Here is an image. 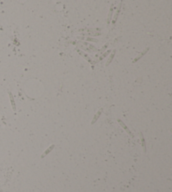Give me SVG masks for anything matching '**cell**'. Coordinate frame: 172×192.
Listing matches in <instances>:
<instances>
[{
    "instance_id": "3",
    "label": "cell",
    "mask_w": 172,
    "mask_h": 192,
    "mask_svg": "<svg viewBox=\"0 0 172 192\" xmlns=\"http://www.w3.org/2000/svg\"><path fill=\"white\" fill-rule=\"evenodd\" d=\"M9 100H10V103H11V105H12L13 110L15 112V111H16V104H15V98H14L13 94H12L10 91H9Z\"/></svg>"
},
{
    "instance_id": "5",
    "label": "cell",
    "mask_w": 172,
    "mask_h": 192,
    "mask_svg": "<svg viewBox=\"0 0 172 192\" xmlns=\"http://www.w3.org/2000/svg\"><path fill=\"white\" fill-rule=\"evenodd\" d=\"M102 109H100V110L96 113V115L94 116V117H93L92 120V122H91V125H94V124L97 122V120H98V118L100 117L101 114H102Z\"/></svg>"
},
{
    "instance_id": "2",
    "label": "cell",
    "mask_w": 172,
    "mask_h": 192,
    "mask_svg": "<svg viewBox=\"0 0 172 192\" xmlns=\"http://www.w3.org/2000/svg\"><path fill=\"white\" fill-rule=\"evenodd\" d=\"M139 137H140V142H141L142 148H143V152L144 153H146V152H147V148H146V143H145V140H144L143 133L139 132Z\"/></svg>"
},
{
    "instance_id": "7",
    "label": "cell",
    "mask_w": 172,
    "mask_h": 192,
    "mask_svg": "<svg viewBox=\"0 0 172 192\" xmlns=\"http://www.w3.org/2000/svg\"><path fill=\"white\" fill-rule=\"evenodd\" d=\"M114 55H115V51H114V52H113V54L111 55V57L109 58V59H108V62H107V64H106L107 66H108V65L110 64V62H111L113 61V59H114Z\"/></svg>"
},
{
    "instance_id": "4",
    "label": "cell",
    "mask_w": 172,
    "mask_h": 192,
    "mask_svg": "<svg viewBox=\"0 0 172 192\" xmlns=\"http://www.w3.org/2000/svg\"><path fill=\"white\" fill-rule=\"evenodd\" d=\"M55 146H56L55 144H51V145H50V146L47 148V149L43 153H42V155H41V159H44L45 156H47V155H48V154H49V153H50V152H51L54 148H55Z\"/></svg>"
},
{
    "instance_id": "1",
    "label": "cell",
    "mask_w": 172,
    "mask_h": 192,
    "mask_svg": "<svg viewBox=\"0 0 172 192\" xmlns=\"http://www.w3.org/2000/svg\"><path fill=\"white\" fill-rule=\"evenodd\" d=\"M118 122L120 124V126L124 128V130L126 132L128 133L131 137H133V134L132 133V132H130V130L129 129V127H128V126H126V125H125V124H124V122H123L120 119H118Z\"/></svg>"
},
{
    "instance_id": "6",
    "label": "cell",
    "mask_w": 172,
    "mask_h": 192,
    "mask_svg": "<svg viewBox=\"0 0 172 192\" xmlns=\"http://www.w3.org/2000/svg\"><path fill=\"white\" fill-rule=\"evenodd\" d=\"M148 51H149V48H147V49H146V50H145V51H143V52H142V53H141V54H140V55H139V56H138V57H137V58H135V59L133 60V62H137V61H138V60L140 59V58H142V57H143V55H144V54H145V53H146V52H148Z\"/></svg>"
}]
</instances>
